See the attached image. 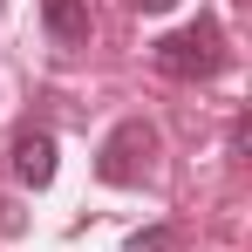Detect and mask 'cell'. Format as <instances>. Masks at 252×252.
Returning a JSON list of instances; mask_svg holds the SVG:
<instances>
[{"label": "cell", "mask_w": 252, "mask_h": 252, "mask_svg": "<svg viewBox=\"0 0 252 252\" xmlns=\"http://www.w3.org/2000/svg\"><path fill=\"white\" fill-rule=\"evenodd\" d=\"M129 7H136V14H170L177 0H129Z\"/></svg>", "instance_id": "8992f818"}, {"label": "cell", "mask_w": 252, "mask_h": 252, "mask_svg": "<svg viewBox=\"0 0 252 252\" xmlns=\"http://www.w3.org/2000/svg\"><path fill=\"white\" fill-rule=\"evenodd\" d=\"M157 68H164L170 82H211L218 68H225V34H218V21H191V28H177L157 41Z\"/></svg>", "instance_id": "6da1fadb"}, {"label": "cell", "mask_w": 252, "mask_h": 252, "mask_svg": "<svg viewBox=\"0 0 252 252\" xmlns=\"http://www.w3.org/2000/svg\"><path fill=\"white\" fill-rule=\"evenodd\" d=\"M41 21L62 48H89V0H41Z\"/></svg>", "instance_id": "277c9868"}, {"label": "cell", "mask_w": 252, "mask_h": 252, "mask_svg": "<svg viewBox=\"0 0 252 252\" xmlns=\"http://www.w3.org/2000/svg\"><path fill=\"white\" fill-rule=\"evenodd\" d=\"M14 177H21L28 191H48V184H55V136H48V129H21V136H14Z\"/></svg>", "instance_id": "3957f363"}, {"label": "cell", "mask_w": 252, "mask_h": 252, "mask_svg": "<svg viewBox=\"0 0 252 252\" xmlns=\"http://www.w3.org/2000/svg\"><path fill=\"white\" fill-rule=\"evenodd\" d=\"M0 7H7V0H0Z\"/></svg>", "instance_id": "52a82bcc"}, {"label": "cell", "mask_w": 252, "mask_h": 252, "mask_svg": "<svg viewBox=\"0 0 252 252\" xmlns=\"http://www.w3.org/2000/svg\"><path fill=\"white\" fill-rule=\"evenodd\" d=\"M123 252H184V232L177 225H143V232H129Z\"/></svg>", "instance_id": "5b68a950"}, {"label": "cell", "mask_w": 252, "mask_h": 252, "mask_svg": "<svg viewBox=\"0 0 252 252\" xmlns=\"http://www.w3.org/2000/svg\"><path fill=\"white\" fill-rule=\"evenodd\" d=\"M157 157V129L143 123V116H129V123L109 129V143H102V157H95V177L102 184H136L143 170Z\"/></svg>", "instance_id": "7a4b0ae2"}]
</instances>
